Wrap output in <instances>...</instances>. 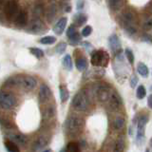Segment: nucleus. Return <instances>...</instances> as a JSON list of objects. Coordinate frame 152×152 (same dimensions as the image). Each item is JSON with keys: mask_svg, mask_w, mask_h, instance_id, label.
I'll use <instances>...</instances> for the list:
<instances>
[{"mask_svg": "<svg viewBox=\"0 0 152 152\" xmlns=\"http://www.w3.org/2000/svg\"><path fill=\"white\" fill-rule=\"evenodd\" d=\"M108 3L111 10H113V11H118L122 6L123 0H108Z\"/></svg>", "mask_w": 152, "mask_h": 152, "instance_id": "obj_28", "label": "nucleus"}, {"mask_svg": "<svg viewBox=\"0 0 152 152\" xmlns=\"http://www.w3.org/2000/svg\"><path fill=\"white\" fill-rule=\"evenodd\" d=\"M13 78L14 86H17L26 91H31V90L34 89L37 85L36 80L31 76H17V77Z\"/></svg>", "mask_w": 152, "mask_h": 152, "instance_id": "obj_7", "label": "nucleus"}, {"mask_svg": "<svg viewBox=\"0 0 152 152\" xmlns=\"http://www.w3.org/2000/svg\"><path fill=\"white\" fill-rule=\"evenodd\" d=\"M125 126H126V119L122 115H119V116L115 117V119L113 120V123H112L113 129L121 130L125 127Z\"/></svg>", "mask_w": 152, "mask_h": 152, "instance_id": "obj_17", "label": "nucleus"}, {"mask_svg": "<svg viewBox=\"0 0 152 152\" xmlns=\"http://www.w3.org/2000/svg\"><path fill=\"white\" fill-rule=\"evenodd\" d=\"M85 2L84 0H77V9L78 10H82L84 8Z\"/></svg>", "mask_w": 152, "mask_h": 152, "instance_id": "obj_42", "label": "nucleus"}, {"mask_svg": "<svg viewBox=\"0 0 152 152\" xmlns=\"http://www.w3.org/2000/svg\"><path fill=\"white\" fill-rule=\"evenodd\" d=\"M148 115L147 114H142L138 117L137 121V135H136V144L138 145H142L145 142V126L148 123Z\"/></svg>", "mask_w": 152, "mask_h": 152, "instance_id": "obj_4", "label": "nucleus"}, {"mask_svg": "<svg viewBox=\"0 0 152 152\" xmlns=\"http://www.w3.org/2000/svg\"><path fill=\"white\" fill-rule=\"evenodd\" d=\"M66 49V43H64V42H61V43H59V44L56 46L55 51L58 54H62V53H64V52H65Z\"/></svg>", "mask_w": 152, "mask_h": 152, "instance_id": "obj_33", "label": "nucleus"}, {"mask_svg": "<svg viewBox=\"0 0 152 152\" xmlns=\"http://www.w3.org/2000/svg\"><path fill=\"white\" fill-rule=\"evenodd\" d=\"M90 99L88 93L85 89H81L76 93L71 101V107L79 112H85L89 108Z\"/></svg>", "mask_w": 152, "mask_h": 152, "instance_id": "obj_2", "label": "nucleus"}, {"mask_svg": "<svg viewBox=\"0 0 152 152\" xmlns=\"http://www.w3.org/2000/svg\"><path fill=\"white\" fill-rule=\"evenodd\" d=\"M122 98L117 91H112L110 98L108 100V107L113 111H117L122 107Z\"/></svg>", "mask_w": 152, "mask_h": 152, "instance_id": "obj_11", "label": "nucleus"}, {"mask_svg": "<svg viewBox=\"0 0 152 152\" xmlns=\"http://www.w3.org/2000/svg\"><path fill=\"white\" fill-rule=\"evenodd\" d=\"M18 11V2L17 0H8L6 2V16L8 18H12Z\"/></svg>", "mask_w": 152, "mask_h": 152, "instance_id": "obj_13", "label": "nucleus"}, {"mask_svg": "<svg viewBox=\"0 0 152 152\" xmlns=\"http://www.w3.org/2000/svg\"><path fill=\"white\" fill-rule=\"evenodd\" d=\"M150 90H151V91H152V87H150Z\"/></svg>", "mask_w": 152, "mask_h": 152, "instance_id": "obj_49", "label": "nucleus"}, {"mask_svg": "<svg viewBox=\"0 0 152 152\" xmlns=\"http://www.w3.org/2000/svg\"><path fill=\"white\" fill-rule=\"evenodd\" d=\"M56 14V7L54 6V5H50V6L49 7V9H48V12H47V17L49 20H52V19L54 18Z\"/></svg>", "mask_w": 152, "mask_h": 152, "instance_id": "obj_31", "label": "nucleus"}, {"mask_svg": "<svg viewBox=\"0 0 152 152\" xmlns=\"http://www.w3.org/2000/svg\"><path fill=\"white\" fill-rule=\"evenodd\" d=\"M146 95V89L145 88V86H139V87L137 88V90H136V96L138 99H144Z\"/></svg>", "mask_w": 152, "mask_h": 152, "instance_id": "obj_29", "label": "nucleus"}, {"mask_svg": "<svg viewBox=\"0 0 152 152\" xmlns=\"http://www.w3.org/2000/svg\"><path fill=\"white\" fill-rule=\"evenodd\" d=\"M145 152H150V150H149V149H146V150H145Z\"/></svg>", "mask_w": 152, "mask_h": 152, "instance_id": "obj_48", "label": "nucleus"}, {"mask_svg": "<svg viewBox=\"0 0 152 152\" xmlns=\"http://www.w3.org/2000/svg\"><path fill=\"white\" fill-rule=\"evenodd\" d=\"M109 62V55L104 50H94L91 53L90 63L94 66L106 68Z\"/></svg>", "mask_w": 152, "mask_h": 152, "instance_id": "obj_6", "label": "nucleus"}, {"mask_svg": "<svg viewBox=\"0 0 152 152\" xmlns=\"http://www.w3.org/2000/svg\"><path fill=\"white\" fill-rule=\"evenodd\" d=\"M80 145L76 142H69L65 147V152H81Z\"/></svg>", "mask_w": 152, "mask_h": 152, "instance_id": "obj_26", "label": "nucleus"}, {"mask_svg": "<svg viewBox=\"0 0 152 152\" xmlns=\"http://www.w3.org/2000/svg\"><path fill=\"white\" fill-rule=\"evenodd\" d=\"M145 30H151L152 28V17L150 19H148L145 23Z\"/></svg>", "mask_w": 152, "mask_h": 152, "instance_id": "obj_41", "label": "nucleus"}, {"mask_svg": "<svg viewBox=\"0 0 152 152\" xmlns=\"http://www.w3.org/2000/svg\"><path fill=\"white\" fill-rule=\"evenodd\" d=\"M149 145H150V147H151V150H152V138L150 139V141H149Z\"/></svg>", "mask_w": 152, "mask_h": 152, "instance_id": "obj_45", "label": "nucleus"}, {"mask_svg": "<svg viewBox=\"0 0 152 152\" xmlns=\"http://www.w3.org/2000/svg\"><path fill=\"white\" fill-rule=\"evenodd\" d=\"M91 32H92V28L90 26H86L82 31V35L84 37H88L91 34Z\"/></svg>", "mask_w": 152, "mask_h": 152, "instance_id": "obj_37", "label": "nucleus"}, {"mask_svg": "<svg viewBox=\"0 0 152 152\" xmlns=\"http://www.w3.org/2000/svg\"><path fill=\"white\" fill-rule=\"evenodd\" d=\"M4 145L9 152H20V149H19V147L15 142H13L9 139H6L4 141Z\"/></svg>", "mask_w": 152, "mask_h": 152, "instance_id": "obj_23", "label": "nucleus"}, {"mask_svg": "<svg viewBox=\"0 0 152 152\" xmlns=\"http://www.w3.org/2000/svg\"><path fill=\"white\" fill-rule=\"evenodd\" d=\"M30 51L32 53V55H34L37 58H42V57L44 56V51L40 49H38V48H31Z\"/></svg>", "mask_w": 152, "mask_h": 152, "instance_id": "obj_32", "label": "nucleus"}, {"mask_svg": "<svg viewBox=\"0 0 152 152\" xmlns=\"http://www.w3.org/2000/svg\"><path fill=\"white\" fill-rule=\"evenodd\" d=\"M27 20H28V16H27V12H19L16 17H15V24L19 27H24L27 24Z\"/></svg>", "mask_w": 152, "mask_h": 152, "instance_id": "obj_21", "label": "nucleus"}, {"mask_svg": "<svg viewBox=\"0 0 152 152\" xmlns=\"http://www.w3.org/2000/svg\"><path fill=\"white\" fill-rule=\"evenodd\" d=\"M69 42L71 43L72 45H76V44H78V43L80 42L81 40V36L78 32H76L74 35H72L70 38H69Z\"/></svg>", "mask_w": 152, "mask_h": 152, "instance_id": "obj_35", "label": "nucleus"}, {"mask_svg": "<svg viewBox=\"0 0 152 152\" xmlns=\"http://www.w3.org/2000/svg\"><path fill=\"white\" fill-rule=\"evenodd\" d=\"M18 104V100L15 97V95L12 92L9 91H4L2 90L0 93V106H1L2 109H12L15 107Z\"/></svg>", "mask_w": 152, "mask_h": 152, "instance_id": "obj_5", "label": "nucleus"}, {"mask_svg": "<svg viewBox=\"0 0 152 152\" xmlns=\"http://www.w3.org/2000/svg\"><path fill=\"white\" fill-rule=\"evenodd\" d=\"M43 152H51V150H50V149H47V150H45V151H43Z\"/></svg>", "mask_w": 152, "mask_h": 152, "instance_id": "obj_46", "label": "nucleus"}, {"mask_svg": "<svg viewBox=\"0 0 152 152\" xmlns=\"http://www.w3.org/2000/svg\"><path fill=\"white\" fill-rule=\"evenodd\" d=\"M142 40L144 42L148 43V44H152V35L148 34V33H145L142 37Z\"/></svg>", "mask_w": 152, "mask_h": 152, "instance_id": "obj_39", "label": "nucleus"}, {"mask_svg": "<svg viewBox=\"0 0 152 152\" xmlns=\"http://www.w3.org/2000/svg\"><path fill=\"white\" fill-rule=\"evenodd\" d=\"M5 135H6L9 140L12 141L13 142H15L16 145H25L28 142V138L25 134L14 129L5 131Z\"/></svg>", "mask_w": 152, "mask_h": 152, "instance_id": "obj_9", "label": "nucleus"}, {"mask_svg": "<svg viewBox=\"0 0 152 152\" xmlns=\"http://www.w3.org/2000/svg\"><path fill=\"white\" fill-rule=\"evenodd\" d=\"M92 72V77L95 79H98L100 77H103L104 74V71L103 69H94L91 71Z\"/></svg>", "mask_w": 152, "mask_h": 152, "instance_id": "obj_36", "label": "nucleus"}, {"mask_svg": "<svg viewBox=\"0 0 152 152\" xmlns=\"http://www.w3.org/2000/svg\"><path fill=\"white\" fill-rule=\"evenodd\" d=\"M59 95H60V100L62 103H65L68 101V99L69 97V91L68 88L65 85H60L59 86Z\"/></svg>", "mask_w": 152, "mask_h": 152, "instance_id": "obj_22", "label": "nucleus"}, {"mask_svg": "<svg viewBox=\"0 0 152 152\" xmlns=\"http://www.w3.org/2000/svg\"><path fill=\"white\" fill-rule=\"evenodd\" d=\"M147 106H148L149 108L152 109V94H150L148 98H147Z\"/></svg>", "mask_w": 152, "mask_h": 152, "instance_id": "obj_43", "label": "nucleus"}, {"mask_svg": "<svg viewBox=\"0 0 152 152\" xmlns=\"http://www.w3.org/2000/svg\"><path fill=\"white\" fill-rule=\"evenodd\" d=\"M70 11H71L70 6H66V12H69Z\"/></svg>", "mask_w": 152, "mask_h": 152, "instance_id": "obj_44", "label": "nucleus"}, {"mask_svg": "<svg viewBox=\"0 0 152 152\" xmlns=\"http://www.w3.org/2000/svg\"><path fill=\"white\" fill-rule=\"evenodd\" d=\"M48 145H49V139H48L47 137L45 136L38 137L37 139H35V141L32 142L31 150L33 152H38L44 148L45 146H47Z\"/></svg>", "mask_w": 152, "mask_h": 152, "instance_id": "obj_14", "label": "nucleus"}, {"mask_svg": "<svg viewBox=\"0 0 152 152\" xmlns=\"http://www.w3.org/2000/svg\"><path fill=\"white\" fill-rule=\"evenodd\" d=\"M111 88L106 83L95 84L93 87V95L100 103L108 102L111 95Z\"/></svg>", "mask_w": 152, "mask_h": 152, "instance_id": "obj_3", "label": "nucleus"}, {"mask_svg": "<svg viewBox=\"0 0 152 152\" xmlns=\"http://www.w3.org/2000/svg\"><path fill=\"white\" fill-rule=\"evenodd\" d=\"M52 97V92L50 87L46 84H42L39 88V92H38V100L40 104H47Z\"/></svg>", "mask_w": 152, "mask_h": 152, "instance_id": "obj_10", "label": "nucleus"}, {"mask_svg": "<svg viewBox=\"0 0 152 152\" xmlns=\"http://www.w3.org/2000/svg\"><path fill=\"white\" fill-rule=\"evenodd\" d=\"M126 149V142L124 138H117L113 145L112 152H125Z\"/></svg>", "mask_w": 152, "mask_h": 152, "instance_id": "obj_18", "label": "nucleus"}, {"mask_svg": "<svg viewBox=\"0 0 152 152\" xmlns=\"http://www.w3.org/2000/svg\"><path fill=\"white\" fill-rule=\"evenodd\" d=\"M63 66L66 70H71L73 68V64H72V59H71V56L69 54L65 55L63 58Z\"/></svg>", "mask_w": 152, "mask_h": 152, "instance_id": "obj_27", "label": "nucleus"}, {"mask_svg": "<svg viewBox=\"0 0 152 152\" xmlns=\"http://www.w3.org/2000/svg\"><path fill=\"white\" fill-rule=\"evenodd\" d=\"M85 126V121L83 118L76 115H70L66 117L64 122V131L70 137H76L81 134Z\"/></svg>", "mask_w": 152, "mask_h": 152, "instance_id": "obj_1", "label": "nucleus"}, {"mask_svg": "<svg viewBox=\"0 0 152 152\" xmlns=\"http://www.w3.org/2000/svg\"><path fill=\"white\" fill-rule=\"evenodd\" d=\"M39 42L43 45H51L56 42V38L54 36H45L41 38Z\"/></svg>", "mask_w": 152, "mask_h": 152, "instance_id": "obj_30", "label": "nucleus"}, {"mask_svg": "<svg viewBox=\"0 0 152 152\" xmlns=\"http://www.w3.org/2000/svg\"><path fill=\"white\" fill-rule=\"evenodd\" d=\"M46 30V27L44 25L40 19H35L33 20L31 24H30V27H28V31L31 32V33H35V34H39V33H42Z\"/></svg>", "mask_w": 152, "mask_h": 152, "instance_id": "obj_12", "label": "nucleus"}, {"mask_svg": "<svg viewBox=\"0 0 152 152\" xmlns=\"http://www.w3.org/2000/svg\"><path fill=\"white\" fill-rule=\"evenodd\" d=\"M87 20H88V17L83 13H77V14H75L74 17H73V21L77 27L83 26L84 24L87 22Z\"/></svg>", "mask_w": 152, "mask_h": 152, "instance_id": "obj_25", "label": "nucleus"}, {"mask_svg": "<svg viewBox=\"0 0 152 152\" xmlns=\"http://www.w3.org/2000/svg\"><path fill=\"white\" fill-rule=\"evenodd\" d=\"M125 53H126V56L128 62L132 65L133 63H134V54H133L132 50L130 49H126Z\"/></svg>", "mask_w": 152, "mask_h": 152, "instance_id": "obj_34", "label": "nucleus"}, {"mask_svg": "<svg viewBox=\"0 0 152 152\" xmlns=\"http://www.w3.org/2000/svg\"><path fill=\"white\" fill-rule=\"evenodd\" d=\"M42 124L43 125H50L54 122L56 118V108L52 104H47L42 108Z\"/></svg>", "mask_w": 152, "mask_h": 152, "instance_id": "obj_8", "label": "nucleus"}, {"mask_svg": "<svg viewBox=\"0 0 152 152\" xmlns=\"http://www.w3.org/2000/svg\"><path fill=\"white\" fill-rule=\"evenodd\" d=\"M75 64H76V68H77V69L79 71H86L88 69V62L87 60V58L84 56H81L79 57V58L76 59V62H75Z\"/></svg>", "mask_w": 152, "mask_h": 152, "instance_id": "obj_19", "label": "nucleus"}, {"mask_svg": "<svg viewBox=\"0 0 152 152\" xmlns=\"http://www.w3.org/2000/svg\"><path fill=\"white\" fill-rule=\"evenodd\" d=\"M108 44L110 47L111 50L115 53L116 55L120 54L122 49H121V42L119 40V37L116 34H112L108 39Z\"/></svg>", "mask_w": 152, "mask_h": 152, "instance_id": "obj_15", "label": "nucleus"}, {"mask_svg": "<svg viewBox=\"0 0 152 152\" xmlns=\"http://www.w3.org/2000/svg\"><path fill=\"white\" fill-rule=\"evenodd\" d=\"M60 152H65V147H64V148H62V149L60 150Z\"/></svg>", "mask_w": 152, "mask_h": 152, "instance_id": "obj_47", "label": "nucleus"}, {"mask_svg": "<svg viewBox=\"0 0 152 152\" xmlns=\"http://www.w3.org/2000/svg\"><path fill=\"white\" fill-rule=\"evenodd\" d=\"M1 127L5 131L12 130V129H14V124L9 117L2 116L1 117Z\"/></svg>", "mask_w": 152, "mask_h": 152, "instance_id": "obj_20", "label": "nucleus"}, {"mask_svg": "<svg viewBox=\"0 0 152 152\" xmlns=\"http://www.w3.org/2000/svg\"><path fill=\"white\" fill-rule=\"evenodd\" d=\"M66 22H68L66 17H62L57 21V23L55 24V26L53 28V31L56 33V34L60 35L63 33L65 28H66Z\"/></svg>", "mask_w": 152, "mask_h": 152, "instance_id": "obj_16", "label": "nucleus"}, {"mask_svg": "<svg viewBox=\"0 0 152 152\" xmlns=\"http://www.w3.org/2000/svg\"><path fill=\"white\" fill-rule=\"evenodd\" d=\"M137 71L138 73H139L142 77L144 78H146L148 77V74H149V70H148V68H147V66L144 63H139L137 66Z\"/></svg>", "mask_w": 152, "mask_h": 152, "instance_id": "obj_24", "label": "nucleus"}, {"mask_svg": "<svg viewBox=\"0 0 152 152\" xmlns=\"http://www.w3.org/2000/svg\"><path fill=\"white\" fill-rule=\"evenodd\" d=\"M76 32H77V31H76L75 27L73 25H71V26L69 27L68 31H66V36H68V38H70L72 35H74Z\"/></svg>", "mask_w": 152, "mask_h": 152, "instance_id": "obj_38", "label": "nucleus"}, {"mask_svg": "<svg viewBox=\"0 0 152 152\" xmlns=\"http://www.w3.org/2000/svg\"><path fill=\"white\" fill-rule=\"evenodd\" d=\"M138 82H139V79H138V77L136 75H132V77L130 79V86L131 88H134L136 87V85L138 84Z\"/></svg>", "mask_w": 152, "mask_h": 152, "instance_id": "obj_40", "label": "nucleus"}]
</instances>
